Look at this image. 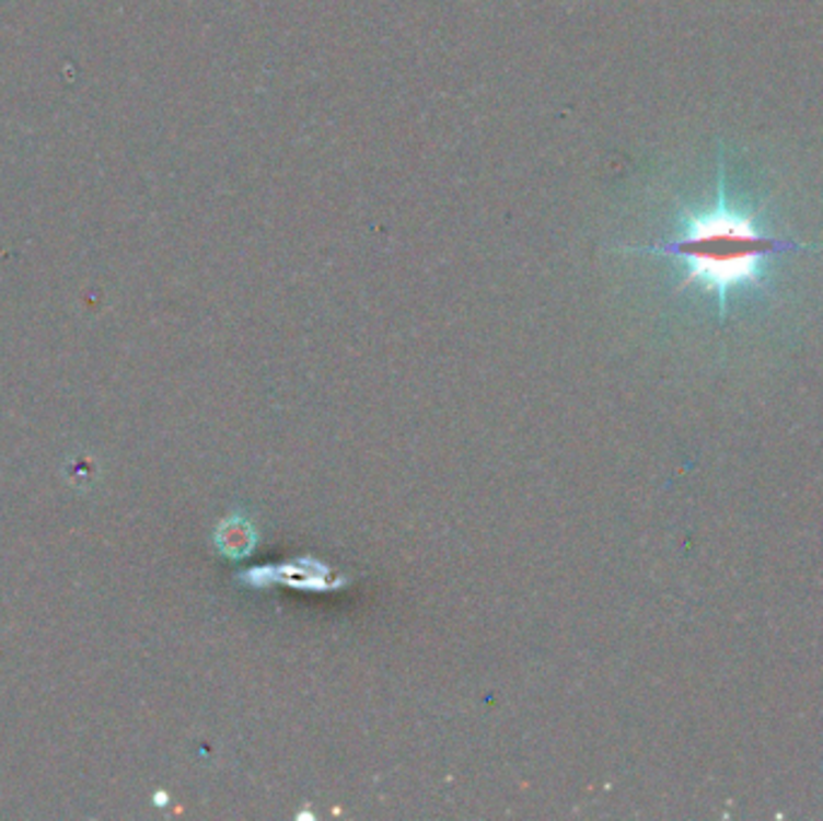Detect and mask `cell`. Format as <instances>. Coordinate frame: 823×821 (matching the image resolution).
<instances>
[{"label":"cell","mask_w":823,"mask_h":821,"mask_svg":"<svg viewBox=\"0 0 823 821\" xmlns=\"http://www.w3.org/2000/svg\"><path fill=\"white\" fill-rule=\"evenodd\" d=\"M650 251L684 261L686 277L682 287L700 285L706 292L716 294L720 319H725L730 297L737 289L766 287L764 265L770 256L788 251H823V244H797L790 239H778L756 229L754 217L734 212L728 205L720 162L716 210L686 217L680 239Z\"/></svg>","instance_id":"cell-1"}]
</instances>
